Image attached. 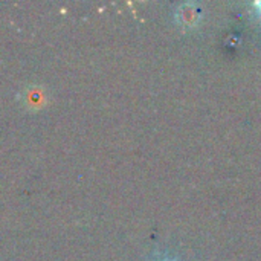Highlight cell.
Wrapping results in <instances>:
<instances>
[{
    "label": "cell",
    "mask_w": 261,
    "mask_h": 261,
    "mask_svg": "<svg viewBox=\"0 0 261 261\" xmlns=\"http://www.w3.org/2000/svg\"><path fill=\"white\" fill-rule=\"evenodd\" d=\"M179 17L182 24L185 26H193L199 21L200 17V11L197 8H194L193 5H184L182 9H179Z\"/></svg>",
    "instance_id": "6da1fadb"
},
{
    "label": "cell",
    "mask_w": 261,
    "mask_h": 261,
    "mask_svg": "<svg viewBox=\"0 0 261 261\" xmlns=\"http://www.w3.org/2000/svg\"><path fill=\"white\" fill-rule=\"evenodd\" d=\"M252 5H254V8H255V12L261 17V2H254Z\"/></svg>",
    "instance_id": "7a4b0ae2"
},
{
    "label": "cell",
    "mask_w": 261,
    "mask_h": 261,
    "mask_svg": "<svg viewBox=\"0 0 261 261\" xmlns=\"http://www.w3.org/2000/svg\"><path fill=\"white\" fill-rule=\"evenodd\" d=\"M161 261H176V260H173V258H164V260H161Z\"/></svg>",
    "instance_id": "3957f363"
}]
</instances>
